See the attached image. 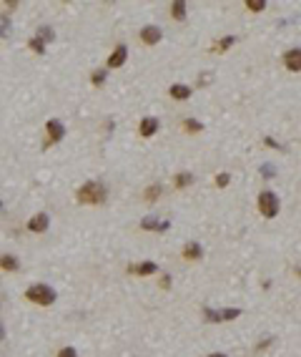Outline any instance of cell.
<instances>
[{"label": "cell", "instance_id": "obj_1", "mask_svg": "<svg viewBox=\"0 0 301 357\" xmlns=\"http://www.w3.org/2000/svg\"><path fill=\"white\" fill-rule=\"evenodd\" d=\"M105 196H108V192H105V186L100 181H85L78 192H75V199L78 204H88V206H98V204H105Z\"/></svg>", "mask_w": 301, "mask_h": 357}, {"label": "cell", "instance_id": "obj_2", "mask_svg": "<svg viewBox=\"0 0 301 357\" xmlns=\"http://www.w3.org/2000/svg\"><path fill=\"white\" fill-rule=\"evenodd\" d=\"M25 300L33 302V304H38V307H50V304L58 300V295H55V289H53L50 284L35 282V284H30V287L25 289Z\"/></svg>", "mask_w": 301, "mask_h": 357}, {"label": "cell", "instance_id": "obj_3", "mask_svg": "<svg viewBox=\"0 0 301 357\" xmlns=\"http://www.w3.org/2000/svg\"><path fill=\"white\" fill-rule=\"evenodd\" d=\"M259 212L264 219H276L278 212H281V199H278L276 192H271V189H264V192L259 194Z\"/></svg>", "mask_w": 301, "mask_h": 357}, {"label": "cell", "instance_id": "obj_4", "mask_svg": "<svg viewBox=\"0 0 301 357\" xmlns=\"http://www.w3.org/2000/svg\"><path fill=\"white\" fill-rule=\"evenodd\" d=\"M244 314L241 307H224V309H211V307H203V320L211 322V325H221V322H233Z\"/></svg>", "mask_w": 301, "mask_h": 357}, {"label": "cell", "instance_id": "obj_5", "mask_svg": "<svg viewBox=\"0 0 301 357\" xmlns=\"http://www.w3.org/2000/svg\"><path fill=\"white\" fill-rule=\"evenodd\" d=\"M66 123H63L60 118H48L46 121V141H43V149H50V146L60 143L63 138H66Z\"/></svg>", "mask_w": 301, "mask_h": 357}, {"label": "cell", "instance_id": "obj_6", "mask_svg": "<svg viewBox=\"0 0 301 357\" xmlns=\"http://www.w3.org/2000/svg\"><path fill=\"white\" fill-rule=\"evenodd\" d=\"M28 232H33V234H43V232H48V226H50V214H46V212H38V214H33L30 219H28Z\"/></svg>", "mask_w": 301, "mask_h": 357}, {"label": "cell", "instance_id": "obj_7", "mask_svg": "<svg viewBox=\"0 0 301 357\" xmlns=\"http://www.w3.org/2000/svg\"><path fill=\"white\" fill-rule=\"evenodd\" d=\"M128 275H133V277H150V275H158V264L156 262H141V264H128Z\"/></svg>", "mask_w": 301, "mask_h": 357}, {"label": "cell", "instance_id": "obj_8", "mask_svg": "<svg viewBox=\"0 0 301 357\" xmlns=\"http://www.w3.org/2000/svg\"><path fill=\"white\" fill-rule=\"evenodd\" d=\"M158 129H161V121H158L156 116H143V118H141V123H138V134H141L143 138L156 136V134H158Z\"/></svg>", "mask_w": 301, "mask_h": 357}, {"label": "cell", "instance_id": "obj_9", "mask_svg": "<svg viewBox=\"0 0 301 357\" xmlns=\"http://www.w3.org/2000/svg\"><path fill=\"white\" fill-rule=\"evenodd\" d=\"M125 60H128V48H125V43H118L113 48V53L108 55V60H105V66L108 68H121V66H125Z\"/></svg>", "mask_w": 301, "mask_h": 357}, {"label": "cell", "instance_id": "obj_10", "mask_svg": "<svg viewBox=\"0 0 301 357\" xmlns=\"http://www.w3.org/2000/svg\"><path fill=\"white\" fill-rule=\"evenodd\" d=\"M284 68L291 73H301V48H289L284 53Z\"/></svg>", "mask_w": 301, "mask_h": 357}, {"label": "cell", "instance_id": "obj_11", "mask_svg": "<svg viewBox=\"0 0 301 357\" xmlns=\"http://www.w3.org/2000/svg\"><path fill=\"white\" fill-rule=\"evenodd\" d=\"M161 38H163V30H161L158 26H143V28H141V40H143L146 46L161 43Z\"/></svg>", "mask_w": 301, "mask_h": 357}, {"label": "cell", "instance_id": "obj_12", "mask_svg": "<svg viewBox=\"0 0 301 357\" xmlns=\"http://www.w3.org/2000/svg\"><path fill=\"white\" fill-rule=\"evenodd\" d=\"M181 257H183L186 262H199V259L203 257V247H201L199 242H186L183 249H181Z\"/></svg>", "mask_w": 301, "mask_h": 357}, {"label": "cell", "instance_id": "obj_13", "mask_svg": "<svg viewBox=\"0 0 301 357\" xmlns=\"http://www.w3.org/2000/svg\"><path fill=\"white\" fill-rule=\"evenodd\" d=\"M168 96L174 101H188L193 96V88L186 86V83H171V86H168Z\"/></svg>", "mask_w": 301, "mask_h": 357}, {"label": "cell", "instance_id": "obj_14", "mask_svg": "<svg viewBox=\"0 0 301 357\" xmlns=\"http://www.w3.org/2000/svg\"><path fill=\"white\" fill-rule=\"evenodd\" d=\"M0 269L3 272H18L20 269V259L15 254H0Z\"/></svg>", "mask_w": 301, "mask_h": 357}, {"label": "cell", "instance_id": "obj_15", "mask_svg": "<svg viewBox=\"0 0 301 357\" xmlns=\"http://www.w3.org/2000/svg\"><path fill=\"white\" fill-rule=\"evenodd\" d=\"M233 43H236V35H224L221 40H216V43L211 46V53H226Z\"/></svg>", "mask_w": 301, "mask_h": 357}, {"label": "cell", "instance_id": "obj_16", "mask_svg": "<svg viewBox=\"0 0 301 357\" xmlns=\"http://www.w3.org/2000/svg\"><path fill=\"white\" fill-rule=\"evenodd\" d=\"M161 192H163L161 184H150V186H146V189H143V199H146L148 204H153V201H158V199H161Z\"/></svg>", "mask_w": 301, "mask_h": 357}, {"label": "cell", "instance_id": "obj_17", "mask_svg": "<svg viewBox=\"0 0 301 357\" xmlns=\"http://www.w3.org/2000/svg\"><path fill=\"white\" fill-rule=\"evenodd\" d=\"M186 13H188L186 0H174V3H171V15L176 20H186Z\"/></svg>", "mask_w": 301, "mask_h": 357}, {"label": "cell", "instance_id": "obj_18", "mask_svg": "<svg viewBox=\"0 0 301 357\" xmlns=\"http://www.w3.org/2000/svg\"><path fill=\"white\" fill-rule=\"evenodd\" d=\"M181 129H183L186 134H203V123L196 121V118H183Z\"/></svg>", "mask_w": 301, "mask_h": 357}, {"label": "cell", "instance_id": "obj_19", "mask_svg": "<svg viewBox=\"0 0 301 357\" xmlns=\"http://www.w3.org/2000/svg\"><path fill=\"white\" fill-rule=\"evenodd\" d=\"M193 184V174L191 171H178L176 176H174V186L176 189H186V186H191Z\"/></svg>", "mask_w": 301, "mask_h": 357}, {"label": "cell", "instance_id": "obj_20", "mask_svg": "<svg viewBox=\"0 0 301 357\" xmlns=\"http://www.w3.org/2000/svg\"><path fill=\"white\" fill-rule=\"evenodd\" d=\"M158 224H161V219L153 217V214L141 219V229H143V232H158Z\"/></svg>", "mask_w": 301, "mask_h": 357}, {"label": "cell", "instance_id": "obj_21", "mask_svg": "<svg viewBox=\"0 0 301 357\" xmlns=\"http://www.w3.org/2000/svg\"><path fill=\"white\" fill-rule=\"evenodd\" d=\"M35 38H40L43 43L48 46V43H53V40H55V33H53V28H50V26H40V28H38V33H35Z\"/></svg>", "mask_w": 301, "mask_h": 357}, {"label": "cell", "instance_id": "obj_22", "mask_svg": "<svg viewBox=\"0 0 301 357\" xmlns=\"http://www.w3.org/2000/svg\"><path fill=\"white\" fill-rule=\"evenodd\" d=\"M105 78H108V71H105V68H96L91 73V83H93V86H103Z\"/></svg>", "mask_w": 301, "mask_h": 357}, {"label": "cell", "instance_id": "obj_23", "mask_svg": "<svg viewBox=\"0 0 301 357\" xmlns=\"http://www.w3.org/2000/svg\"><path fill=\"white\" fill-rule=\"evenodd\" d=\"M28 48H30V51H33L35 55H43V53H46V43H43L40 38H35V35H33L30 40H28Z\"/></svg>", "mask_w": 301, "mask_h": 357}, {"label": "cell", "instance_id": "obj_24", "mask_svg": "<svg viewBox=\"0 0 301 357\" xmlns=\"http://www.w3.org/2000/svg\"><path fill=\"white\" fill-rule=\"evenodd\" d=\"M266 0H246V10H251V13H264L266 10Z\"/></svg>", "mask_w": 301, "mask_h": 357}, {"label": "cell", "instance_id": "obj_25", "mask_svg": "<svg viewBox=\"0 0 301 357\" xmlns=\"http://www.w3.org/2000/svg\"><path fill=\"white\" fill-rule=\"evenodd\" d=\"M8 30H10V15L3 13L0 15V38H8Z\"/></svg>", "mask_w": 301, "mask_h": 357}, {"label": "cell", "instance_id": "obj_26", "mask_svg": "<svg viewBox=\"0 0 301 357\" xmlns=\"http://www.w3.org/2000/svg\"><path fill=\"white\" fill-rule=\"evenodd\" d=\"M231 184V174L228 171H219V176H216V186L219 189H226Z\"/></svg>", "mask_w": 301, "mask_h": 357}, {"label": "cell", "instance_id": "obj_27", "mask_svg": "<svg viewBox=\"0 0 301 357\" xmlns=\"http://www.w3.org/2000/svg\"><path fill=\"white\" fill-rule=\"evenodd\" d=\"M261 176H264V179H274V176H276V169H274L271 164H264V166H261Z\"/></svg>", "mask_w": 301, "mask_h": 357}, {"label": "cell", "instance_id": "obj_28", "mask_svg": "<svg viewBox=\"0 0 301 357\" xmlns=\"http://www.w3.org/2000/svg\"><path fill=\"white\" fill-rule=\"evenodd\" d=\"M58 357H78V350L75 347H60L58 350Z\"/></svg>", "mask_w": 301, "mask_h": 357}, {"label": "cell", "instance_id": "obj_29", "mask_svg": "<svg viewBox=\"0 0 301 357\" xmlns=\"http://www.w3.org/2000/svg\"><path fill=\"white\" fill-rule=\"evenodd\" d=\"M158 287H161V289H171V275H161Z\"/></svg>", "mask_w": 301, "mask_h": 357}, {"label": "cell", "instance_id": "obj_30", "mask_svg": "<svg viewBox=\"0 0 301 357\" xmlns=\"http://www.w3.org/2000/svg\"><path fill=\"white\" fill-rule=\"evenodd\" d=\"M264 143L269 146V149H284V146H281V143H278L276 138H271V136H266V138H264Z\"/></svg>", "mask_w": 301, "mask_h": 357}, {"label": "cell", "instance_id": "obj_31", "mask_svg": "<svg viewBox=\"0 0 301 357\" xmlns=\"http://www.w3.org/2000/svg\"><path fill=\"white\" fill-rule=\"evenodd\" d=\"M171 229V219H161V224H158V232L156 234H163V232H168Z\"/></svg>", "mask_w": 301, "mask_h": 357}, {"label": "cell", "instance_id": "obj_32", "mask_svg": "<svg viewBox=\"0 0 301 357\" xmlns=\"http://www.w3.org/2000/svg\"><path fill=\"white\" fill-rule=\"evenodd\" d=\"M211 81H213V76H211V73H201V78H199V83H201V86H208Z\"/></svg>", "mask_w": 301, "mask_h": 357}, {"label": "cell", "instance_id": "obj_33", "mask_svg": "<svg viewBox=\"0 0 301 357\" xmlns=\"http://www.w3.org/2000/svg\"><path fill=\"white\" fill-rule=\"evenodd\" d=\"M269 345H274V337H266V340H261L259 345H256V350L261 352V350H264V347H269Z\"/></svg>", "mask_w": 301, "mask_h": 357}, {"label": "cell", "instance_id": "obj_34", "mask_svg": "<svg viewBox=\"0 0 301 357\" xmlns=\"http://www.w3.org/2000/svg\"><path fill=\"white\" fill-rule=\"evenodd\" d=\"M5 8L8 10H15L18 8V0H5Z\"/></svg>", "mask_w": 301, "mask_h": 357}, {"label": "cell", "instance_id": "obj_35", "mask_svg": "<svg viewBox=\"0 0 301 357\" xmlns=\"http://www.w3.org/2000/svg\"><path fill=\"white\" fill-rule=\"evenodd\" d=\"M3 340H5V325L0 322V342H3Z\"/></svg>", "mask_w": 301, "mask_h": 357}, {"label": "cell", "instance_id": "obj_36", "mask_svg": "<svg viewBox=\"0 0 301 357\" xmlns=\"http://www.w3.org/2000/svg\"><path fill=\"white\" fill-rule=\"evenodd\" d=\"M206 357H228V355H224V352H211V355H206Z\"/></svg>", "mask_w": 301, "mask_h": 357}, {"label": "cell", "instance_id": "obj_37", "mask_svg": "<svg viewBox=\"0 0 301 357\" xmlns=\"http://www.w3.org/2000/svg\"><path fill=\"white\" fill-rule=\"evenodd\" d=\"M296 275H299V277H301V267H296Z\"/></svg>", "mask_w": 301, "mask_h": 357}, {"label": "cell", "instance_id": "obj_38", "mask_svg": "<svg viewBox=\"0 0 301 357\" xmlns=\"http://www.w3.org/2000/svg\"><path fill=\"white\" fill-rule=\"evenodd\" d=\"M0 212H3V199H0Z\"/></svg>", "mask_w": 301, "mask_h": 357}]
</instances>
